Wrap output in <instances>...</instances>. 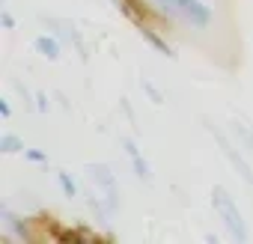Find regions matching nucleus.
Segmentation results:
<instances>
[{
	"label": "nucleus",
	"mask_w": 253,
	"mask_h": 244,
	"mask_svg": "<svg viewBox=\"0 0 253 244\" xmlns=\"http://www.w3.org/2000/svg\"><path fill=\"white\" fill-rule=\"evenodd\" d=\"M146 9L167 24H179L194 33H206L214 21V9L206 0H143Z\"/></svg>",
	"instance_id": "1"
},
{
	"label": "nucleus",
	"mask_w": 253,
	"mask_h": 244,
	"mask_svg": "<svg viewBox=\"0 0 253 244\" xmlns=\"http://www.w3.org/2000/svg\"><path fill=\"white\" fill-rule=\"evenodd\" d=\"M211 208H214V214L223 220L226 232H229L238 244H244V241H247V223H244V217H241L235 200L229 197V191H226L223 185H214V188H211Z\"/></svg>",
	"instance_id": "2"
},
{
	"label": "nucleus",
	"mask_w": 253,
	"mask_h": 244,
	"mask_svg": "<svg viewBox=\"0 0 253 244\" xmlns=\"http://www.w3.org/2000/svg\"><path fill=\"white\" fill-rule=\"evenodd\" d=\"M203 125H206V131H209V134L214 137V143L220 146V152H223V158L229 161V167H232V170H235V173L241 176V182H244L247 188H253V167H250V164H247V158H244V155L238 152L241 146H235V143L229 140V134H226L223 128H217L214 122L209 119V116H203Z\"/></svg>",
	"instance_id": "3"
},
{
	"label": "nucleus",
	"mask_w": 253,
	"mask_h": 244,
	"mask_svg": "<svg viewBox=\"0 0 253 244\" xmlns=\"http://www.w3.org/2000/svg\"><path fill=\"white\" fill-rule=\"evenodd\" d=\"M84 173H86V179L92 182V188L104 197V203L110 205V211L116 214L119 208H122V191H119V182H116V173L107 167V164H101V161H95V164H86L84 167Z\"/></svg>",
	"instance_id": "4"
},
{
	"label": "nucleus",
	"mask_w": 253,
	"mask_h": 244,
	"mask_svg": "<svg viewBox=\"0 0 253 244\" xmlns=\"http://www.w3.org/2000/svg\"><path fill=\"white\" fill-rule=\"evenodd\" d=\"M36 18H39V24L48 27L54 36H60L66 45H72V48L78 51L81 63H86V45H84V36H81V30H78L75 21H69V18H57V15H42V12H39Z\"/></svg>",
	"instance_id": "5"
},
{
	"label": "nucleus",
	"mask_w": 253,
	"mask_h": 244,
	"mask_svg": "<svg viewBox=\"0 0 253 244\" xmlns=\"http://www.w3.org/2000/svg\"><path fill=\"white\" fill-rule=\"evenodd\" d=\"M119 146L125 149V155H128V161H131V167H134V176H137L140 182L152 185V167H149V161L140 155V149H137L134 137H128V134H119Z\"/></svg>",
	"instance_id": "6"
},
{
	"label": "nucleus",
	"mask_w": 253,
	"mask_h": 244,
	"mask_svg": "<svg viewBox=\"0 0 253 244\" xmlns=\"http://www.w3.org/2000/svg\"><path fill=\"white\" fill-rule=\"evenodd\" d=\"M60 42H63L60 36H54V33H42V36L33 39V51H36L42 60L57 63V60L63 57V45H60Z\"/></svg>",
	"instance_id": "7"
},
{
	"label": "nucleus",
	"mask_w": 253,
	"mask_h": 244,
	"mask_svg": "<svg viewBox=\"0 0 253 244\" xmlns=\"http://www.w3.org/2000/svg\"><path fill=\"white\" fill-rule=\"evenodd\" d=\"M0 220H3V229L12 232L15 238H27V226H24V220H21L6 203H0Z\"/></svg>",
	"instance_id": "8"
},
{
	"label": "nucleus",
	"mask_w": 253,
	"mask_h": 244,
	"mask_svg": "<svg viewBox=\"0 0 253 244\" xmlns=\"http://www.w3.org/2000/svg\"><path fill=\"white\" fill-rule=\"evenodd\" d=\"M140 36H143V39H146L158 54H164V57H176V54H173V48L158 36V30H152V27H149V24H143V21H140Z\"/></svg>",
	"instance_id": "9"
},
{
	"label": "nucleus",
	"mask_w": 253,
	"mask_h": 244,
	"mask_svg": "<svg viewBox=\"0 0 253 244\" xmlns=\"http://www.w3.org/2000/svg\"><path fill=\"white\" fill-rule=\"evenodd\" d=\"M229 134H232V140L241 146V149H247V152H253V131H250V125H244V122H232L229 125Z\"/></svg>",
	"instance_id": "10"
},
{
	"label": "nucleus",
	"mask_w": 253,
	"mask_h": 244,
	"mask_svg": "<svg viewBox=\"0 0 253 244\" xmlns=\"http://www.w3.org/2000/svg\"><path fill=\"white\" fill-rule=\"evenodd\" d=\"M24 140L18 137V134H12V131H6L3 137H0V152L3 155H24Z\"/></svg>",
	"instance_id": "11"
},
{
	"label": "nucleus",
	"mask_w": 253,
	"mask_h": 244,
	"mask_svg": "<svg viewBox=\"0 0 253 244\" xmlns=\"http://www.w3.org/2000/svg\"><path fill=\"white\" fill-rule=\"evenodd\" d=\"M57 185H60L63 197H69V200L81 194V191H78V182H75V179H72V176H69L66 170H57Z\"/></svg>",
	"instance_id": "12"
},
{
	"label": "nucleus",
	"mask_w": 253,
	"mask_h": 244,
	"mask_svg": "<svg viewBox=\"0 0 253 244\" xmlns=\"http://www.w3.org/2000/svg\"><path fill=\"white\" fill-rule=\"evenodd\" d=\"M140 89L149 95V101H152V104H164V92H161V89H158L149 78H140Z\"/></svg>",
	"instance_id": "13"
},
{
	"label": "nucleus",
	"mask_w": 253,
	"mask_h": 244,
	"mask_svg": "<svg viewBox=\"0 0 253 244\" xmlns=\"http://www.w3.org/2000/svg\"><path fill=\"white\" fill-rule=\"evenodd\" d=\"M24 158L33 164H48V152H42V149H24Z\"/></svg>",
	"instance_id": "14"
},
{
	"label": "nucleus",
	"mask_w": 253,
	"mask_h": 244,
	"mask_svg": "<svg viewBox=\"0 0 253 244\" xmlns=\"http://www.w3.org/2000/svg\"><path fill=\"white\" fill-rule=\"evenodd\" d=\"M48 110H51L48 95H45V92H36V113H48Z\"/></svg>",
	"instance_id": "15"
},
{
	"label": "nucleus",
	"mask_w": 253,
	"mask_h": 244,
	"mask_svg": "<svg viewBox=\"0 0 253 244\" xmlns=\"http://www.w3.org/2000/svg\"><path fill=\"white\" fill-rule=\"evenodd\" d=\"M0 24H3V30H15V18L9 9H0Z\"/></svg>",
	"instance_id": "16"
},
{
	"label": "nucleus",
	"mask_w": 253,
	"mask_h": 244,
	"mask_svg": "<svg viewBox=\"0 0 253 244\" xmlns=\"http://www.w3.org/2000/svg\"><path fill=\"white\" fill-rule=\"evenodd\" d=\"M0 116H3V119H9V116H12V107H9V101H6V98H0Z\"/></svg>",
	"instance_id": "17"
}]
</instances>
